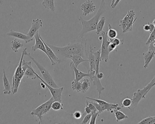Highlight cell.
I'll return each mask as SVG.
<instances>
[{"mask_svg": "<svg viewBox=\"0 0 155 124\" xmlns=\"http://www.w3.org/2000/svg\"><path fill=\"white\" fill-rule=\"evenodd\" d=\"M86 40L81 38L80 42L70 43L66 46L59 47L47 43L55 54L59 55L61 57L70 59L74 55H79L84 58L85 52H86Z\"/></svg>", "mask_w": 155, "mask_h": 124, "instance_id": "obj_1", "label": "cell"}, {"mask_svg": "<svg viewBox=\"0 0 155 124\" xmlns=\"http://www.w3.org/2000/svg\"><path fill=\"white\" fill-rule=\"evenodd\" d=\"M106 11V0H101L98 11L91 19L86 21L82 16L79 17L78 20L81 22L82 25V30L78 37L79 39L83 38L84 35L87 32L96 30L97 25L101 18V15L105 12Z\"/></svg>", "mask_w": 155, "mask_h": 124, "instance_id": "obj_2", "label": "cell"}, {"mask_svg": "<svg viewBox=\"0 0 155 124\" xmlns=\"http://www.w3.org/2000/svg\"><path fill=\"white\" fill-rule=\"evenodd\" d=\"M155 82V76L150 83L148 84L145 87L142 89H138L137 91L134 93L132 99V104L128 109L131 112H134L135 109L138 106L140 101L143 99H145L147 93L149 92L151 89L153 87V84Z\"/></svg>", "mask_w": 155, "mask_h": 124, "instance_id": "obj_3", "label": "cell"}, {"mask_svg": "<svg viewBox=\"0 0 155 124\" xmlns=\"http://www.w3.org/2000/svg\"><path fill=\"white\" fill-rule=\"evenodd\" d=\"M26 49H27V48H24L23 50L21 60H20L19 64L16 67V70H15V72L13 76L12 92V93L13 94L17 93L19 85L21 84V81L23 76H24L25 72H24L22 68V63L23 60L24 59V56L25 55V52Z\"/></svg>", "mask_w": 155, "mask_h": 124, "instance_id": "obj_4", "label": "cell"}, {"mask_svg": "<svg viewBox=\"0 0 155 124\" xmlns=\"http://www.w3.org/2000/svg\"><path fill=\"white\" fill-rule=\"evenodd\" d=\"M26 50L27 49H26L25 52V55H27L29 57V58L35 64V65H36L37 68L40 71V72L42 76V78L43 79L44 81L52 87H54V88H59V86L56 84V83L54 82L52 76L51 75L50 73L41 64L35 60V58L31 55L30 53L27 52Z\"/></svg>", "mask_w": 155, "mask_h": 124, "instance_id": "obj_5", "label": "cell"}, {"mask_svg": "<svg viewBox=\"0 0 155 124\" xmlns=\"http://www.w3.org/2000/svg\"><path fill=\"white\" fill-rule=\"evenodd\" d=\"M136 13L134 10L127 12L125 17L119 22V26L122 29V33H125L133 30V25L137 20L135 17Z\"/></svg>", "mask_w": 155, "mask_h": 124, "instance_id": "obj_6", "label": "cell"}, {"mask_svg": "<svg viewBox=\"0 0 155 124\" xmlns=\"http://www.w3.org/2000/svg\"><path fill=\"white\" fill-rule=\"evenodd\" d=\"M102 38V43L101 49V60L107 62L109 59V55L110 52L108 51V45L110 41L108 39L107 33L104 31H102L101 32Z\"/></svg>", "mask_w": 155, "mask_h": 124, "instance_id": "obj_7", "label": "cell"}, {"mask_svg": "<svg viewBox=\"0 0 155 124\" xmlns=\"http://www.w3.org/2000/svg\"><path fill=\"white\" fill-rule=\"evenodd\" d=\"M36 75H37V78L40 79L41 82L44 83L46 85V87H47L48 89H49L51 94L52 97L54 99V101H59V102H62V94L63 92V87L54 88V87L51 86V85L48 84L47 83L45 82L44 81L43 79L37 74V73H36Z\"/></svg>", "mask_w": 155, "mask_h": 124, "instance_id": "obj_8", "label": "cell"}, {"mask_svg": "<svg viewBox=\"0 0 155 124\" xmlns=\"http://www.w3.org/2000/svg\"><path fill=\"white\" fill-rule=\"evenodd\" d=\"M85 98L97 102V103L103 106L105 111L109 112L112 114L114 113L115 111L116 110H120L122 108V107L119 106V105L118 104L110 103L107 102L104 100H100L99 99H94V98H91L88 96H86Z\"/></svg>", "mask_w": 155, "mask_h": 124, "instance_id": "obj_9", "label": "cell"}, {"mask_svg": "<svg viewBox=\"0 0 155 124\" xmlns=\"http://www.w3.org/2000/svg\"><path fill=\"white\" fill-rule=\"evenodd\" d=\"M34 37L35 40V44L34 45L32 46V50L33 51H35L36 50L39 49L42 52H44L49 58V55H48L47 52H46L45 45L44 43L43 42L42 38L39 34V31L35 35Z\"/></svg>", "mask_w": 155, "mask_h": 124, "instance_id": "obj_10", "label": "cell"}, {"mask_svg": "<svg viewBox=\"0 0 155 124\" xmlns=\"http://www.w3.org/2000/svg\"><path fill=\"white\" fill-rule=\"evenodd\" d=\"M81 9L82 11V14L86 16L91 14L95 12L96 7L94 4L93 1L91 0H87L81 5Z\"/></svg>", "mask_w": 155, "mask_h": 124, "instance_id": "obj_11", "label": "cell"}, {"mask_svg": "<svg viewBox=\"0 0 155 124\" xmlns=\"http://www.w3.org/2000/svg\"><path fill=\"white\" fill-rule=\"evenodd\" d=\"M88 72L90 73V76L89 77L91 81L93 82L94 85L96 87V90L98 93V98H100L101 94L102 92L105 90V87H104L101 84L100 79L97 78L96 75L95 71H88Z\"/></svg>", "mask_w": 155, "mask_h": 124, "instance_id": "obj_12", "label": "cell"}, {"mask_svg": "<svg viewBox=\"0 0 155 124\" xmlns=\"http://www.w3.org/2000/svg\"><path fill=\"white\" fill-rule=\"evenodd\" d=\"M43 26V22L41 19L37 18L33 19L32 22L31 26L27 35L30 37H33L38 32L39 29Z\"/></svg>", "mask_w": 155, "mask_h": 124, "instance_id": "obj_13", "label": "cell"}, {"mask_svg": "<svg viewBox=\"0 0 155 124\" xmlns=\"http://www.w3.org/2000/svg\"><path fill=\"white\" fill-rule=\"evenodd\" d=\"M7 35L21 39L25 42V43H28L33 40V37H30L27 34L25 35L20 32H16V31H14L13 30H10V32L7 33Z\"/></svg>", "mask_w": 155, "mask_h": 124, "instance_id": "obj_14", "label": "cell"}, {"mask_svg": "<svg viewBox=\"0 0 155 124\" xmlns=\"http://www.w3.org/2000/svg\"><path fill=\"white\" fill-rule=\"evenodd\" d=\"M42 40L44 43L45 45L46 52H47V54H48V55H49V59H50L51 63V65H55L56 63H61V60L59 59V57L56 55L55 53L53 51L52 49L50 46H48V45L44 41L43 39H42Z\"/></svg>", "mask_w": 155, "mask_h": 124, "instance_id": "obj_15", "label": "cell"}, {"mask_svg": "<svg viewBox=\"0 0 155 124\" xmlns=\"http://www.w3.org/2000/svg\"><path fill=\"white\" fill-rule=\"evenodd\" d=\"M70 67L71 69L73 70L75 75V78L74 81L75 82H79L83 78L85 77H90V73H84L78 69L77 67L74 66V64L72 61L70 63Z\"/></svg>", "mask_w": 155, "mask_h": 124, "instance_id": "obj_16", "label": "cell"}, {"mask_svg": "<svg viewBox=\"0 0 155 124\" xmlns=\"http://www.w3.org/2000/svg\"><path fill=\"white\" fill-rule=\"evenodd\" d=\"M93 47L91 45L90 46V50L88 53L86 52V55L87 57L88 62L89 64V71H96V65L95 63V55L93 52Z\"/></svg>", "mask_w": 155, "mask_h": 124, "instance_id": "obj_17", "label": "cell"}, {"mask_svg": "<svg viewBox=\"0 0 155 124\" xmlns=\"http://www.w3.org/2000/svg\"><path fill=\"white\" fill-rule=\"evenodd\" d=\"M3 83L4 88L3 92L5 95H10L12 92V88L11 87V85L9 82V80L5 74V71L3 69Z\"/></svg>", "mask_w": 155, "mask_h": 124, "instance_id": "obj_18", "label": "cell"}, {"mask_svg": "<svg viewBox=\"0 0 155 124\" xmlns=\"http://www.w3.org/2000/svg\"><path fill=\"white\" fill-rule=\"evenodd\" d=\"M145 64L144 68L146 69L148 67L150 62H151L153 58L155 57V52L152 50H148L146 52L143 54Z\"/></svg>", "mask_w": 155, "mask_h": 124, "instance_id": "obj_19", "label": "cell"}, {"mask_svg": "<svg viewBox=\"0 0 155 124\" xmlns=\"http://www.w3.org/2000/svg\"><path fill=\"white\" fill-rule=\"evenodd\" d=\"M44 110V103L41 105L39 106L37 108L32 110L31 112V114L32 116H37V118L39 119V124L42 123V118L43 116V112Z\"/></svg>", "mask_w": 155, "mask_h": 124, "instance_id": "obj_20", "label": "cell"}, {"mask_svg": "<svg viewBox=\"0 0 155 124\" xmlns=\"http://www.w3.org/2000/svg\"><path fill=\"white\" fill-rule=\"evenodd\" d=\"M36 72L35 70L33 69L31 65V62L29 64L28 68L25 71L24 74V76H26L27 78H30L32 80H34L37 78L36 75Z\"/></svg>", "mask_w": 155, "mask_h": 124, "instance_id": "obj_21", "label": "cell"}, {"mask_svg": "<svg viewBox=\"0 0 155 124\" xmlns=\"http://www.w3.org/2000/svg\"><path fill=\"white\" fill-rule=\"evenodd\" d=\"M42 4L45 8L49 9L52 12L55 11L56 8L54 5V0H43Z\"/></svg>", "mask_w": 155, "mask_h": 124, "instance_id": "obj_22", "label": "cell"}, {"mask_svg": "<svg viewBox=\"0 0 155 124\" xmlns=\"http://www.w3.org/2000/svg\"><path fill=\"white\" fill-rule=\"evenodd\" d=\"M95 55V63L96 65V75L99 73V65H100L101 60V50L99 49L98 51L94 52Z\"/></svg>", "mask_w": 155, "mask_h": 124, "instance_id": "obj_23", "label": "cell"}, {"mask_svg": "<svg viewBox=\"0 0 155 124\" xmlns=\"http://www.w3.org/2000/svg\"><path fill=\"white\" fill-rule=\"evenodd\" d=\"M105 17L104 16H103L101 17L99 22L97 23L96 29V34L97 35L101 33V32L103 31V28H104L105 24Z\"/></svg>", "mask_w": 155, "mask_h": 124, "instance_id": "obj_24", "label": "cell"}, {"mask_svg": "<svg viewBox=\"0 0 155 124\" xmlns=\"http://www.w3.org/2000/svg\"><path fill=\"white\" fill-rule=\"evenodd\" d=\"M71 59L74 64V66L77 68L78 67V65L81 63L88 62L87 59L86 60V59H84L82 56L79 55H74L71 57Z\"/></svg>", "mask_w": 155, "mask_h": 124, "instance_id": "obj_25", "label": "cell"}, {"mask_svg": "<svg viewBox=\"0 0 155 124\" xmlns=\"http://www.w3.org/2000/svg\"><path fill=\"white\" fill-rule=\"evenodd\" d=\"M107 37L109 40H112L116 38L117 36V32L115 29H113L111 26V24L109 23L108 24V31L107 32Z\"/></svg>", "mask_w": 155, "mask_h": 124, "instance_id": "obj_26", "label": "cell"}, {"mask_svg": "<svg viewBox=\"0 0 155 124\" xmlns=\"http://www.w3.org/2000/svg\"><path fill=\"white\" fill-rule=\"evenodd\" d=\"M23 46V44L16 39H14L11 42V48L15 52H17L19 49L21 47H22Z\"/></svg>", "mask_w": 155, "mask_h": 124, "instance_id": "obj_27", "label": "cell"}, {"mask_svg": "<svg viewBox=\"0 0 155 124\" xmlns=\"http://www.w3.org/2000/svg\"><path fill=\"white\" fill-rule=\"evenodd\" d=\"M54 101V98L51 97L49 100L44 103V110L43 116L46 114L51 109L52 104Z\"/></svg>", "mask_w": 155, "mask_h": 124, "instance_id": "obj_28", "label": "cell"}, {"mask_svg": "<svg viewBox=\"0 0 155 124\" xmlns=\"http://www.w3.org/2000/svg\"><path fill=\"white\" fill-rule=\"evenodd\" d=\"M114 114L116 119V122H117L128 118V116H127L123 112H121L120 110H116L115 111Z\"/></svg>", "mask_w": 155, "mask_h": 124, "instance_id": "obj_29", "label": "cell"}, {"mask_svg": "<svg viewBox=\"0 0 155 124\" xmlns=\"http://www.w3.org/2000/svg\"><path fill=\"white\" fill-rule=\"evenodd\" d=\"M90 86V82L88 79H84L83 82H81V91L82 93H85L86 92Z\"/></svg>", "mask_w": 155, "mask_h": 124, "instance_id": "obj_30", "label": "cell"}, {"mask_svg": "<svg viewBox=\"0 0 155 124\" xmlns=\"http://www.w3.org/2000/svg\"><path fill=\"white\" fill-rule=\"evenodd\" d=\"M64 105L61 102L59 101H54L52 104L51 109L54 111H58L64 109Z\"/></svg>", "mask_w": 155, "mask_h": 124, "instance_id": "obj_31", "label": "cell"}, {"mask_svg": "<svg viewBox=\"0 0 155 124\" xmlns=\"http://www.w3.org/2000/svg\"><path fill=\"white\" fill-rule=\"evenodd\" d=\"M72 89L73 91H76L78 92H81V82H75L73 81L71 82Z\"/></svg>", "mask_w": 155, "mask_h": 124, "instance_id": "obj_32", "label": "cell"}, {"mask_svg": "<svg viewBox=\"0 0 155 124\" xmlns=\"http://www.w3.org/2000/svg\"><path fill=\"white\" fill-rule=\"evenodd\" d=\"M132 104V99L130 98H127L124 99L122 102V107H125V108H128L131 106Z\"/></svg>", "mask_w": 155, "mask_h": 124, "instance_id": "obj_33", "label": "cell"}, {"mask_svg": "<svg viewBox=\"0 0 155 124\" xmlns=\"http://www.w3.org/2000/svg\"><path fill=\"white\" fill-rule=\"evenodd\" d=\"M100 113L97 111L96 112L92 114L91 116V119H90V122H89V124H95L96 122V119L97 118V116H99Z\"/></svg>", "mask_w": 155, "mask_h": 124, "instance_id": "obj_34", "label": "cell"}, {"mask_svg": "<svg viewBox=\"0 0 155 124\" xmlns=\"http://www.w3.org/2000/svg\"><path fill=\"white\" fill-rule=\"evenodd\" d=\"M109 40L113 43L117 47L121 45H123L124 42V39H121H121H118V38H115L112 39V40Z\"/></svg>", "mask_w": 155, "mask_h": 124, "instance_id": "obj_35", "label": "cell"}, {"mask_svg": "<svg viewBox=\"0 0 155 124\" xmlns=\"http://www.w3.org/2000/svg\"><path fill=\"white\" fill-rule=\"evenodd\" d=\"M91 102L95 106L97 110V111H98L100 113H101L103 112H104V108H103L102 106L100 105V104L97 103V102H94V101H91Z\"/></svg>", "mask_w": 155, "mask_h": 124, "instance_id": "obj_36", "label": "cell"}, {"mask_svg": "<svg viewBox=\"0 0 155 124\" xmlns=\"http://www.w3.org/2000/svg\"><path fill=\"white\" fill-rule=\"evenodd\" d=\"M85 104L87 105L88 106V107L91 109V111H92V113L91 114L97 112V110L95 106L91 102V101H88L87 100L86 101Z\"/></svg>", "mask_w": 155, "mask_h": 124, "instance_id": "obj_37", "label": "cell"}, {"mask_svg": "<svg viewBox=\"0 0 155 124\" xmlns=\"http://www.w3.org/2000/svg\"><path fill=\"white\" fill-rule=\"evenodd\" d=\"M155 39V28L154 31L152 32L151 33H150V36L148 38L147 42L146 43V45H149L150 43L153 42Z\"/></svg>", "mask_w": 155, "mask_h": 124, "instance_id": "obj_38", "label": "cell"}, {"mask_svg": "<svg viewBox=\"0 0 155 124\" xmlns=\"http://www.w3.org/2000/svg\"><path fill=\"white\" fill-rule=\"evenodd\" d=\"M91 116L92 114H86V115L84 117L83 119V121L81 124H86L89 121H90L91 119Z\"/></svg>", "mask_w": 155, "mask_h": 124, "instance_id": "obj_39", "label": "cell"}, {"mask_svg": "<svg viewBox=\"0 0 155 124\" xmlns=\"http://www.w3.org/2000/svg\"><path fill=\"white\" fill-rule=\"evenodd\" d=\"M73 116L76 120H79L82 118L83 114L81 113L79 111H76L72 114Z\"/></svg>", "mask_w": 155, "mask_h": 124, "instance_id": "obj_40", "label": "cell"}, {"mask_svg": "<svg viewBox=\"0 0 155 124\" xmlns=\"http://www.w3.org/2000/svg\"><path fill=\"white\" fill-rule=\"evenodd\" d=\"M117 47V46L110 41V43H109V45H108V51L110 52V53L113 52V51H114Z\"/></svg>", "mask_w": 155, "mask_h": 124, "instance_id": "obj_41", "label": "cell"}, {"mask_svg": "<svg viewBox=\"0 0 155 124\" xmlns=\"http://www.w3.org/2000/svg\"><path fill=\"white\" fill-rule=\"evenodd\" d=\"M152 118V116H148V117H147V118H145V119H143V120H142V121H141V122H138V124H148V123L149 122L151 121Z\"/></svg>", "mask_w": 155, "mask_h": 124, "instance_id": "obj_42", "label": "cell"}, {"mask_svg": "<svg viewBox=\"0 0 155 124\" xmlns=\"http://www.w3.org/2000/svg\"><path fill=\"white\" fill-rule=\"evenodd\" d=\"M84 111V113L83 114V115L88 114L92 113V111H91V109H90V108L88 107V106H87V104H85V106Z\"/></svg>", "mask_w": 155, "mask_h": 124, "instance_id": "obj_43", "label": "cell"}, {"mask_svg": "<svg viewBox=\"0 0 155 124\" xmlns=\"http://www.w3.org/2000/svg\"><path fill=\"white\" fill-rule=\"evenodd\" d=\"M148 50H152L155 52V39L153 42H152L151 43L149 44V48Z\"/></svg>", "mask_w": 155, "mask_h": 124, "instance_id": "obj_44", "label": "cell"}, {"mask_svg": "<svg viewBox=\"0 0 155 124\" xmlns=\"http://www.w3.org/2000/svg\"><path fill=\"white\" fill-rule=\"evenodd\" d=\"M149 25H150V30H149V33H151L153 31H154L155 28V26L153 23L149 22Z\"/></svg>", "mask_w": 155, "mask_h": 124, "instance_id": "obj_45", "label": "cell"}, {"mask_svg": "<svg viewBox=\"0 0 155 124\" xmlns=\"http://www.w3.org/2000/svg\"><path fill=\"white\" fill-rule=\"evenodd\" d=\"M143 30L146 32H149V30H150V25H149V22L147 24L143 25Z\"/></svg>", "mask_w": 155, "mask_h": 124, "instance_id": "obj_46", "label": "cell"}, {"mask_svg": "<svg viewBox=\"0 0 155 124\" xmlns=\"http://www.w3.org/2000/svg\"><path fill=\"white\" fill-rule=\"evenodd\" d=\"M121 0H115V2L114 3L113 5V6H112V8L114 9V8H115L117 6V5L118 4L119 2H120V1Z\"/></svg>", "mask_w": 155, "mask_h": 124, "instance_id": "obj_47", "label": "cell"}, {"mask_svg": "<svg viewBox=\"0 0 155 124\" xmlns=\"http://www.w3.org/2000/svg\"><path fill=\"white\" fill-rule=\"evenodd\" d=\"M96 76H97V78H98V79H99L100 80V79H102V78L104 77V74L103 73L100 72L97 74V75Z\"/></svg>", "mask_w": 155, "mask_h": 124, "instance_id": "obj_48", "label": "cell"}, {"mask_svg": "<svg viewBox=\"0 0 155 124\" xmlns=\"http://www.w3.org/2000/svg\"><path fill=\"white\" fill-rule=\"evenodd\" d=\"M149 124H155V116H152V119L148 123Z\"/></svg>", "mask_w": 155, "mask_h": 124, "instance_id": "obj_49", "label": "cell"}, {"mask_svg": "<svg viewBox=\"0 0 155 124\" xmlns=\"http://www.w3.org/2000/svg\"><path fill=\"white\" fill-rule=\"evenodd\" d=\"M115 2V0H112V2H111V7L113 6V5L114 3Z\"/></svg>", "mask_w": 155, "mask_h": 124, "instance_id": "obj_50", "label": "cell"}, {"mask_svg": "<svg viewBox=\"0 0 155 124\" xmlns=\"http://www.w3.org/2000/svg\"><path fill=\"white\" fill-rule=\"evenodd\" d=\"M152 23L155 26V19H154L153 21V23Z\"/></svg>", "mask_w": 155, "mask_h": 124, "instance_id": "obj_51", "label": "cell"}, {"mask_svg": "<svg viewBox=\"0 0 155 124\" xmlns=\"http://www.w3.org/2000/svg\"><path fill=\"white\" fill-rule=\"evenodd\" d=\"M3 1H2V0H0V4H1V5L2 4V3H3Z\"/></svg>", "mask_w": 155, "mask_h": 124, "instance_id": "obj_52", "label": "cell"}, {"mask_svg": "<svg viewBox=\"0 0 155 124\" xmlns=\"http://www.w3.org/2000/svg\"><path fill=\"white\" fill-rule=\"evenodd\" d=\"M155 86V82L154 83V84H153V86Z\"/></svg>", "mask_w": 155, "mask_h": 124, "instance_id": "obj_53", "label": "cell"}, {"mask_svg": "<svg viewBox=\"0 0 155 124\" xmlns=\"http://www.w3.org/2000/svg\"><path fill=\"white\" fill-rule=\"evenodd\" d=\"M2 1L3 2L4 0H2Z\"/></svg>", "mask_w": 155, "mask_h": 124, "instance_id": "obj_54", "label": "cell"}]
</instances>
